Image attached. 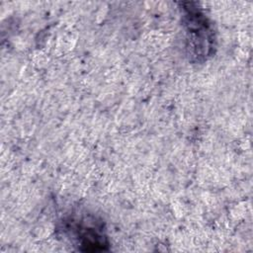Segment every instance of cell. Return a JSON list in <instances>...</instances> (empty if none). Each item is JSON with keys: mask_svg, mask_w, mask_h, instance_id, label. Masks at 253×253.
<instances>
[{"mask_svg": "<svg viewBox=\"0 0 253 253\" xmlns=\"http://www.w3.org/2000/svg\"><path fill=\"white\" fill-rule=\"evenodd\" d=\"M74 234L77 246L83 251H102L109 246L107 236L101 226L82 221L74 225Z\"/></svg>", "mask_w": 253, "mask_h": 253, "instance_id": "cell-2", "label": "cell"}, {"mask_svg": "<svg viewBox=\"0 0 253 253\" xmlns=\"http://www.w3.org/2000/svg\"><path fill=\"white\" fill-rule=\"evenodd\" d=\"M185 7L187 49L196 61H203L212 53L214 33L205 15L196 7Z\"/></svg>", "mask_w": 253, "mask_h": 253, "instance_id": "cell-1", "label": "cell"}]
</instances>
